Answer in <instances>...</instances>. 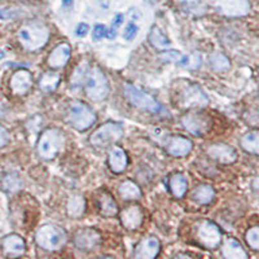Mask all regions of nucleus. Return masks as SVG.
Listing matches in <instances>:
<instances>
[{"label": "nucleus", "instance_id": "423d86ee", "mask_svg": "<svg viewBox=\"0 0 259 259\" xmlns=\"http://www.w3.org/2000/svg\"><path fill=\"white\" fill-rule=\"evenodd\" d=\"M122 135H123V130H122L121 124L108 122L99 127L92 134L91 144L96 148H106L117 143L118 140H121Z\"/></svg>", "mask_w": 259, "mask_h": 259}, {"label": "nucleus", "instance_id": "c756f323", "mask_svg": "<svg viewBox=\"0 0 259 259\" xmlns=\"http://www.w3.org/2000/svg\"><path fill=\"white\" fill-rule=\"evenodd\" d=\"M83 210H84V201L80 196H74L69 200L68 203V214L73 218H78L79 215H82Z\"/></svg>", "mask_w": 259, "mask_h": 259}, {"label": "nucleus", "instance_id": "dca6fc26", "mask_svg": "<svg viewBox=\"0 0 259 259\" xmlns=\"http://www.w3.org/2000/svg\"><path fill=\"white\" fill-rule=\"evenodd\" d=\"M70 47L69 45H59L56 48H53V51L51 52V55L48 56V65H50L52 69H60L62 66L66 65V62L70 59Z\"/></svg>", "mask_w": 259, "mask_h": 259}, {"label": "nucleus", "instance_id": "f704fd0d", "mask_svg": "<svg viewBox=\"0 0 259 259\" xmlns=\"http://www.w3.org/2000/svg\"><path fill=\"white\" fill-rule=\"evenodd\" d=\"M104 36H108V29H106L104 25H96L94 31H92V39H94L95 41H97L100 40V39H103Z\"/></svg>", "mask_w": 259, "mask_h": 259}, {"label": "nucleus", "instance_id": "5701e85b", "mask_svg": "<svg viewBox=\"0 0 259 259\" xmlns=\"http://www.w3.org/2000/svg\"><path fill=\"white\" fill-rule=\"evenodd\" d=\"M210 66L212 70L218 71V73H224V71L231 69L230 59L221 52H214L209 59Z\"/></svg>", "mask_w": 259, "mask_h": 259}, {"label": "nucleus", "instance_id": "4468645a", "mask_svg": "<svg viewBox=\"0 0 259 259\" xmlns=\"http://www.w3.org/2000/svg\"><path fill=\"white\" fill-rule=\"evenodd\" d=\"M32 84L31 74L27 70H17L11 78V89L13 94L25 95L30 90Z\"/></svg>", "mask_w": 259, "mask_h": 259}, {"label": "nucleus", "instance_id": "72a5a7b5", "mask_svg": "<svg viewBox=\"0 0 259 259\" xmlns=\"http://www.w3.org/2000/svg\"><path fill=\"white\" fill-rule=\"evenodd\" d=\"M3 186L7 191L16 192L21 188V180L16 175H7L3 180Z\"/></svg>", "mask_w": 259, "mask_h": 259}, {"label": "nucleus", "instance_id": "393cba45", "mask_svg": "<svg viewBox=\"0 0 259 259\" xmlns=\"http://www.w3.org/2000/svg\"><path fill=\"white\" fill-rule=\"evenodd\" d=\"M193 198L197 201L201 205H207V203L211 202L214 200L215 192L212 189L211 186H207V184H202V186L197 187L193 192Z\"/></svg>", "mask_w": 259, "mask_h": 259}, {"label": "nucleus", "instance_id": "9b49d317", "mask_svg": "<svg viewBox=\"0 0 259 259\" xmlns=\"http://www.w3.org/2000/svg\"><path fill=\"white\" fill-rule=\"evenodd\" d=\"M209 104V97L198 85H189L182 95V105L184 108H202Z\"/></svg>", "mask_w": 259, "mask_h": 259}, {"label": "nucleus", "instance_id": "a878e982", "mask_svg": "<svg viewBox=\"0 0 259 259\" xmlns=\"http://www.w3.org/2000/svg\"><path fill=\"white\" fill-rule=\"evenodd\" d=\"M119 193H121L123 200H138L142 196V191L138 184H135L131 180H126L119 186Z\"/></svg>", "mask_w": 259, "mask_h": 259}, {"label": "nucleus", "instance_id": "0eeeda50", "mask_svg": "<svg viewBox=\"0 0 259 259\" xmlns=\"http://www.w3.org/2000/svg\"><path fill=\"white\" fill-rule=\"evenodd\" d=\"M124 95H126L127 100L139 109L147 110L150 113L161 112V105L154 100L153 97L149 96L147 92L138 89L134 84H130V83L124 84Z\"/></svg>", "mask_w": 259, "mask_h": 259}, {"label": "nucleus", "instance_id": "ea45409f", "mask_svg": "<svg viewBox=\"0 0 259 259\" xmlns=\"http://www.w3.org/2000/svg\"><path fill=\"white\" fill-rule=\"evenodd\" d=\"M4 56H6V53H4L3 51L0 50V60H2V59H4Z\"/></svg>", "mask_w": 259, "mask_h": 259}, {"label": "nucleus", "instance_id": "37998d69", "mask_svg": "<svg viewBox=\"0 0 259 259\" xmlns=\"http://www.w3.org/2000/svg\"><path fill=\"white\" fill-rule=\"evenodd\" d=\"M258 74H259V69H258Z\"/></svg>", "mask_w": 259, "mask_h": 259}, {"label": "nucleus", "instance_id": "cd10ccee", "mask_svg": "<svg viewBox=\"0 0 259 259\" xmlns=\"http://www.w3.org/2000/svg\"><path fill=\"white\" fill-rule=\"evenodd\" d=\"M60 83V75L56 73H46L43 77H41L40 82H39V85H40V89L46 92H51L55 91L57 89V85Z\"/></svg>", "mask_w": 259, "mask_h": 259}, {"label": "nucleus", "instance_id": "58836bf2", "mask_svg": "<svg viewBox=\"0 0 259 259\" xmlns=\"http://www.w3.org/2000/svg\"><path fill=\"white\" fill-rule=\"evenodd\" d=\"M17 13L15 11H11V9H4V11H0V18H3V20H9V18L16 17Z\"/></svg>", "mask_w": 259, "mask_h": 259}, {"label": "nucleus", "instance_id": "2eb2a0df", "mask_svg": "<svg viewBox=\"0 0 259 259\" xmlns=\"http://www.w3.org/2000/svg\"><path fill=\"white\" fill-rule=\"evenodd\" d=\"M159 253V241L156 237H148L143 240L135 249V258L153 259Z\"/></svg>", "mask_w": 259, "mask_h": 259}, {"label": "nucleus", "instance_id": "79ce46f5", "mask_svg": "<svg viewBox=\"0 0 259 259\" xmlns=\"http://www.w3.org/2000/svg\"><path fill=\"white\" fill-rule=\"evenodd\" d=\"M71 2H73V0H64V3H65V6H68V4H70Z\"/></svg>", "mask_w": 259, "mask_h": 259}, {"label": "nucleus", "instance_id": "2f4dec72", "mask_svg": "<svg viewBox=\"0 0 259 259\" xmlns=\"http://www.w3.org/2000/svg\"><path fill=\"white\" fill-rule=\"evenodd\" d=\"M159 59L163 60L166 62H178V64H184L187 57H184L180 52L178 51H166L159 55Z\"/></svg>", "mask_w": 259, "mask_h": 259}, {"label": "nucleus", "instance_id": "20e7f679", "mask_svg": "<svg viewBox=\"0 0 259 259\" xmlns=\"http://www.w3.org/2000/svg\"><path fill=\"white\" fill-rule=\"evenodd\" d=\"M85 94L87 96L95 101L104 100L108 96L109 92V85L106 80L105 75L100 69L95 66L91 70H89L87 77H85Z\"/></svg>", "mask_w": 259, "mask_h": 259}, {"label": "nucleus", "instance_id": "bb28decb", "mask_svg": "<svg viewBox=\"0 0 259 259\" xmlns=\"http://www.w3.org/2000/svg\"><path fill=\"white\" fill-rule=\"evenodd\" d=\"M149 40L150 43L154 46L158 50H165V48L170 47V40L166 38V35L163 32L159 30V27L153 26L152 30H150V35H149Z\"/></svg>", "mask_w": 259, "mask_h": 259}, {"label": "nucleus", "instance_id": "a211bd4d", "mask_svg": "<svg viewBox=\"0 0 259 259\" xmlns=\"http://www.w3.org/2000/svg\"><path fill=\"white\" fill-rule=\"evenodd\" d=\"M193 148V144L187 138H172L167 144V152L174 157H184L189 153Z\"/></svg>", "mask_w": 259, "mask_h": 259}, {"label": "nucleus", "instance_id": "4c0bfd02", "mask_svg": "<svg viewBox=\"0 0 259 259\" xmlns=\"http://www.w3.org/2000/svg\"><path fill=\"white\" fill-rule=\"evenodd\" d=\"M8 143V131L3 126H0V148H3Z\"/></svg>", "mask_w": 259, "mask_h": 259}, {"label": "nucleus", "instance_id": "4be33fe9", "mask_svg": "<svg viewBox=\"0 0 259 259\" xmlns=\"http://www.w3.org/2000/svg\"><path fill=\"white\" fill-rule=\"evenodd\" d=\"M3 249L8 255H21L25 251V242L21 236L9 235L4 239Z\"/></svg>", "mask_w": 259, "mask_h": 259}, {"label": "nucleus", "instance_id": "a19ab883", "mask_svg": "<svg viewBox=\"0 0 259 259\" xmlns=\"http://www.w3.org/2000/svg\"><path fill=\"white\" fill-rule=\"evenodd\" d=\"M182 2H186V3H194V2H198V0H182Z\"/></svg>", "mask_w": 259, "mask_h": 259}, {"label": "nucleus", "instance_id": "7ed1b4c3", "mask_svg": "<svg viewBox=\"0 0 259 259\" xmlns=\"http://www.w3.org/2000/svg\"><path fill=\"white\" fill-rule=\"evenodd\" d=\"M64 142V135L59 128H47L38 142L39 156L45 159H53L61 150Z\"/></svg>", "mask_w": 259, "mask_h": 259}, {"label": "nucleus", "instance_id": "f3484780", "mask_svg": "<svg viewBox=\"0 0 259 259\" xmlns=\"http://www.w3.org/2000/svg\"><path fill=\"white\" fill-rule=\"evenodd\" d=\"M121 222L127 230H136L143 223V211L139 206H128L121 212Z\"/></svg>", "mask_w": 259, "mask_h": 259}, {"label": "nucleus", "instance_id": "473e14b6", "mask_svg": "<svg viewBox=\"0 0 259 259\" xmlns=\"http://www.w3.org/2000/svg\"><path fill=\"white\" fill-rule=\"evenodd\" d=\"M138 31H139V26L138 24H136V20L135 18H131L128 24H127V26L124 27V31L123 34H122V36H123V39H126V40L131 41L136 38Z\"/></svg>", "mask_w": 259, "mask_h": 259}, {"label": "nucleus", "instance_id": "aec40b11", "mask_svg": "<svg viewBox=\"0 0 259 259\" xmlns=\"http://www.w3.org/2000/svg\"><path fill=\"white\" fill-rule=\"evenodd\" d=\"M109 167L115 174H121L127 167V154L122 148L114 147L109 154Z\"/></svg>", "mask_w": 259, "mask_h": 259}, {"label": "nucleus", "instance_id": "412c9836", "mask_svg": "<svg viewBox=\"0 0 259 259\" xmlns=\"http://www.w3.org/2000/svg\"><path fill=\"white\" fill-rule=\"evenodd\" d=\"M240 145L246 153L259 156V130H251L241 136Z\"/></svg>", "mask_w": 259, "mask_h": 259}, {"label": "nucleus", "instance_id": "9d476101", "mask_svg": "<svg viewBox=\"0 0 259 259\" xmlns=\"http://www.w3.org/2000/svg\"><path fill=\"white\" fill-rule=\"evenodd\" d=\"M182 123L187 131L196 136H202L210 130L211 122L209 117L203 115L202 113H192L182 118Z\"/></svg>", "mask_w": 259, "mask_h": 259}, {"label": "nucleus", "instance_id": "c9c22d12", "mask_svg": "<svg viewBox=\"0 0 259 259\" xmlns=\"http://www.w3.org/2000/svg\"><path fill=\"white\" fill-rule=\"evenodd\" d=\"M184 65L189 69H197L201 65V57L198 56V55H193V56L186 60Z\"/></svg>", "mask_w": 259, "mask_h": 259}, {"label": "nucleus", "instance_id": "6ab92c4d", "mask_svg": "<svg viewBox=\"0 0 259 259\" xmlns=\"http://www.w3.org/2000/svg\"><path fill=\"white\" fill-rule=\"evenodd\" d=\"M222 254L227 259H246L247 253L237 240L227 239L222 246Z\"/></svg>", "mask_w": 259, "mask_h": 259}, {"label": "nucleus", "instance_id": "39448f33", "mask_svg": "<svg viewBox=\"0 0 259 259\" xmlns=\"http://www.w3.org/2000/svg\"><path fill=\"white\" fill-rule=\"evenodd\" d=\"M68 119L75 130L85 131V130H89L95 123L96 115L82 101H73L70 106H69Z\"/></svg>", "mask_w": 259, "mask_h": 259}, {"label": "nucleus", "instance_id": "ddd939ff", "mask_svg": "<svg viewBox=\"0 0 259 259\" xmlns=\"http://www.w3.org/2000/svg\"><path fill=\"white\" fill-rule=\"evenodd\" d=\"M100 235L96 231L85 228V230L78 231L75 237H74V242H75V246L78 249H82V250H92V249H95L97 245L100 244Z\"/></svg>", "mask_w": 259, "mask_h": 259}, {"label": "nucleus", "instance_id": "f257e3e1", "mask_svg": "<svg viewBox=\"0 0 259 259\" xmlns=\"http://www.w3.org/2000/svg\"><path fill=\"white\" fill-rule=\"evenodd\" d=\"M50 30L46 25L30 24L21 27L18 31V39L21 45L29 51H36L41 48L48 41Z\"/></svg>", "mask_w": 259, "mask_h": 259}, {"label": "nucleus", "instance_id": "e433bc0d", "mask_svg": "<svg viewBox=\"0 0 259 259\" xmlns=\"http://www.w3.org/2000/svg\"><path fill=\"white\" fill-rule=\"evenodd\" d=\"M90 31V26L89 25L85 24H79L77 26V29H75V34H77V36H80V38H83V36H85L87 34H89Z\"/></svg>", "mask_w": 259, "mask_h": 259}, {"label": "nucleus", "instance_id": "c85d7f7f", "mask_svg": "<svg viewBox=\"0 0 259 259\" xmlns=\"http://www.w3.org/2000/svg\"><path fill=\"white\" fill-rule=\"evenodd\" d=\"M100 210L101 214L105 217H113L117 214V203L113 200L110 194H103L100 198Z\"/></svg>", "mask_w": 259, "mask_h": 259}, {"label": "nucleus", "instance_id": "6e6552de", "mask_svg": "<svg viewBox=\"0 0 259 259\" xmlns=\"http://www.w3.org/2000/svg\"><path fill=\"white\" fill-rule=\"evenodd\" d=\"M214 8L224 17H244L250 13V3L247 0H215Z\"/></svg>", "mask_w": 259, "mask_h": 259}, {"label": "nucleus", "instance_id": "f03ea898", "mask_svg": "<svg viewBox=\"0 0 259 259\" xmlns=\"http://www.w3.org/2000/svg\"><path fill=\"white\" fill-rule=\"evenodd\" d=\"M35 241L41 249L50 251L60 250L66 242V233L61 227L46 224L40 227L35 235Z\"/></svg>", "mask_w": 259, "mask_h": 259}, {"label": "nucleus", "instance_id": "b1692460", "mask_svg": "<svg viewBox=\"0 0 259 259\" xmlns=\"http://www.w3.org/2000/svg\"><path fill=\"white\" fill-rule=\"evenodd\" d=\"M187 184L186 177L183 174H175L170 180V191L177 198H182L187 193Z\"/></svg>", "mask_w": 259, "mask_h": 259}, {"label": "nucleus", "instance_id": "7c9ffc66", "mask_svg": "<svg viewBox=\"0 0 259 259\" xmlns=\"http://www.w3.org/2000/svg\"><path fill=\"white\" fill-rule=\"evenodd\" d=\"M245 241L253 250L259 251V227H251L245 233Z\"/></svg>", "mask_w": 259, "mask_h": 259}, {"label": "nucleus", "instance_id": "f8f14e48", "mask_svg": "<svg viewBox=\"0 0 259 259\" xmlns=\"http://www.w3.org/2000/svg\"><path fill=\"white\" fill-rule=\"evenodd\" d=\"M207 154L210 158L215 159L222 165H232L237 161V152L235 148L228 144L218 143V144H211L207 148Z\"/></svg>", "mask_w": 259, "mask_h": 259}, {"label": "nucleus", "instance_id": "1a4fd4ad", "mask_svg": "<svg viewBox=\"0 0 259 259\" xmlns=\"http://www.w3.org/2000/svg\"><path fill=\"white\" fill-rule=\"evenodd\" d=\"M198 241L207 249H215L222 241V232L219 227L212 222L203 221L197 228Z\"/></svg>", "mask_w": 259, "mask_h": 259}]
</instances>
